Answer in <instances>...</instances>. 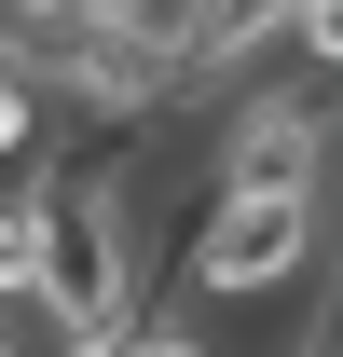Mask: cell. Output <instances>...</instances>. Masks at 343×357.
Wrapping results in <instances>:
<instances>
[{
    "label": "cell",
    "mask_w": 343,
    "mask_h": 357,
    "mask_svg": "<svg viewBox=\"0 0 343 357\" xmlns=\"http://www.w3.org/2000/svg\"><path fill=\"white\" fill-rule=\"evenodd\" d=\"M316 248H330V192H220L206 220L165 248V303H178V316H206V303H275V289L316 275Z\"/></svg>",
    "instance_id": "1"
},
{
    "label": "cell",
    "mask_w": 343,
    "mask_h": 357,
    "mask_svg": "<svg viewBox=\"0 0 343 357\" xmlns=\"http://www.w3.org/2000/svg\"><path fill=\"white\" fill-rule=\"evenodd\" d=\"M42 137H55V96L0 55V178H28V165H42Z\"/></svg>",
    "instance_id": "2"
},
{
    "label": "cell",
    "mask_w": 343,
    "mask_h": 357,
    "mask_svg": "<svg viewBox=\"0 0 343 357\" xmlns=\"http://www.w3.org/2000/svg\"><path fill=\"white\" fill-rule=\"evenodd\" d=\"M124 357H220L206 330H178V316H151V330H124Z\"/></svg>",
    "instance_id": "3"
},
{
    "label": "cell",
    "mask_w": 343,
    "mask_h": 357,
    "mask_svg": "<svg viewBox=\"0 0 343 357\" xmlns=\"http://www.w3.org/2000/svg\"><path fill=\"white\" fill-rule=\"evenodd\" d=\"M0 357H42V330H14V316H0Z\"/></svg>",
    "instance_id": "4"
},
{
    "label": "cell",
    "mask_w": 343,
    "mask_h": 357,
    "mask_svg": "<svg viewBox=\"0 0 343 357\" xmlns=\"http://www.w3.org/2000/svg\"><path fill=\"white\" fill-rule=\"evenodd\" d=\"M289 357H330V330H289Z\"/></svg>",
    "instance_id": "5"
},
{
    "label": "cell",
    "mask_w": 343,
    "mask_h": 357,
    "mask_svg": "<svg viewBox=\"0 0 343 357\" xmlns=\"http://www.w3.org/2000/svg\"><path fill=\"white\" fill-rule=\"evenodd\" d=\"M83 14H151V0H83Z\"/></svg>",
    "instance_id": "6"
}]
</instances>
